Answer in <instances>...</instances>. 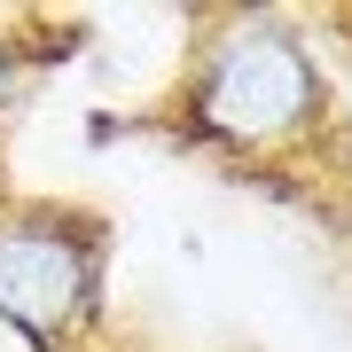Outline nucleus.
<instances>
[{"mask_svg":"<svg viewBox=\"0 0 352 352\" xmlns=\"http://www.w3.org/2000/svg\"><path fill=\"white\" fill-rule=\"evenodd\" d=\"M110 298V219L55 196H0V329L32 352H78Z\"/></svg>","mask_w":352,"mask_h":352,"instance_id":"2","label":"nucleus"},{"mask_svg":"<svg viewBox=\"0 0 352 352\" xmlns=\"http://www.w3.org/2000/svg\"><path fill=\"white\" fill-rule=\"evenodd\" d=\"M329 110L337 87L289 16H219L180 78V133L227 157H298L321 141Z\"/></svg>","mask_w":352,"mask_h":352,"instance_id":"1","label":"nucleus"}]
</instances>
